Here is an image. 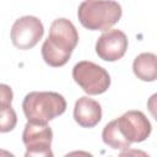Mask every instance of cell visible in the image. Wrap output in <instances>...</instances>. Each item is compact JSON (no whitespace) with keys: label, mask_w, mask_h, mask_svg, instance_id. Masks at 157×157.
<instances>
[{"label":"cell","mask_w":157,"mask_h":157,"mask_svg":"<svg viewBox=\"0 0 157 157\" xmlns=\"http://www.w3.org/2000/svg\"><path fill=\"white\" fill-rule=\"evenodd\" d=\"M78 43L76 27L67 18H56L50 25L49 36L42 45L43 60L53 67L64 66Z\"/></svg>","instance_id":"6da1fadb"},{"label":"cell","mask_w":157,"mask_h":157,"mask_svg":"<svg viewBox=\"0 0 157 157\" xmlns=\"http://www.w3.org/2000/svg\"><path fill=\"white\" fill-rule=\"evenodd\" d=\"M121 13L120 4L114 0H85L77 10L80 23L91 31H108L118 23Z\"/></svg>","instance_id":"7a4b0ae2"},{"label":"cell","mask_w":157,"mask_h":157,"mask_svg":"<svg viewBox=\"0 0 157 157\" xmlns=\"http://www.w3.org/2000/svg\"><path fill=\"white\" fill-rule=\"evenodd\" d=\"M22 109L28 121L48 124L66 110V101L58 92L33 91L23 98Z\"/></svg>","instance_id":"3957f363"},{"label":"cell","mask_w":157,"mask_h":157,"mask_svg":"<svg viewBox=\"0 0 157 157\" xmlns=\"http://www.w3.org/2000/svg\"><path fill=\"white\" fill-rule=\"evenodd\" d=\"M74 81L87 93V94H101L104 93L110 86V76L102 66L82 60L72 67Z\"/></svg>","instance_id":"277c9868"},{"label":"cell","mask_w":157,"mask_h":157,"mask_svg":"<svg viewBox=\"0 0 157 157\" xmlns=\"http://www.w3.org/2000/svg\"><path fill=\"white\" fill-rule=\"evenodd\" d=\"M53 131L48 124L27 121L22 132V141L26 146V157H53L50 150Z\"/></svg>","instance_id":"5b68a950"},{"label":"cell","mask_w":157,"mask_h":157,"mask_svg":"<svg viewBox=\"0 0 157 157\" xmlns=\"http://www.w3.org/2000/svg\"><path fill=\"white\" fill-rule=\"evenodd\" d=\"M44 27L36 16H23L15 21L11 27L12 44L22 50L32 49L42 39Z\"/></svg>","instance_id":"8992f818"},{"label":"cell","mask_w":157,"mask_h":157,"mask_svg":"<svg viewBox=\"0 0 157 157\" xmlns=\"http://www.w3.org/2000/svg\"><path fill=\"white\" fill-rule=\"evenodd\" d=\"M115 120L119 131L130 144L145 141L152 130L151 123L140 110H129Z\"/></svg>","instance_id":"52a82bcc"},{"label":"cell","mask_w":157,"mask_h":157,"mask_svg":"<svg viewBox=\"0 0 157 157\" xmlns=\"http://www.w3.org/2000/svg\"><path fill=\"white\" fill-rule=\"evenodd\" d=\"M128 49V37L120 29L105 31L96 43L97 55L105 61H115L124 56Z\"/></svg>","instance_id":"ba28073f"},{"label":"cell","mask_w":157,"mask_h":157,"mask_svg":"<svg viewBox=\"0 0 157 157\" xmlns=\"http://www.w3.org/2000/svg\"><path fill=\"white\" fill-rule=\"evenodd\" d=\"M74 119L82 128H93L102 119L101 104L86 96L78 98L74 107Z\"/></svg>","instance_id":"9c48e42d"},{"label":"cell","mask_w":157,"mask_h":157,"mask_svg":"<svg viewBox=\"0 0 157 157\" xmlns=\"http://www.w3.org/2000/svg\"><path fill=\"white\" fill-rule=\"evenodd\" d=\"M132 71L141 81H155L157 78V56L153 53H141L132 63Z\"/></svg>","instance_id":"30bf717a"},{"label":"cell","mask_w":157,"mask_h":157,"mask_svg":"<svg viewBox=\"0 0 157 157\" xmlns=\"http://www.w3.org/2000/svg\"><path fill=\"white\" fill-rule=\"evenodd\" d=\"M102 140L103 142L114 148V150H128L130 147V142L123 136V134L119 131L118 125H117V120H112L110 123H108L102 131Z\"/></svg>","instance_id":"8fae6325"},{"label":"cell","mask_w":157,"mask_h":157,"mask_svg":"<svg viewBox=\"0 0 157 157\" xmlns=\"http://www.w3.org/2000/svg\"><path fill=\"white\" fill-rule=\"evenodd\" d=\"M17 115L11 105L0 108V132H9L15 129Z\"/></svg>","instance_id":"7c38bea8"},{"label":"cell","mask_w":157,"mask_h":157,"mask_svg":"<svg viewBox=\"0 0 157 157\" xmlns=\"http://www.w3.org/2000/svg\"><path fill=\"white\" fill-rule=\"evenodd\" d=\"M12 98H13V93L11 87L9 85L0 83V108L11 105Z\"/></svg>","instance_id":"4fadbf2b"}]
</instances>
